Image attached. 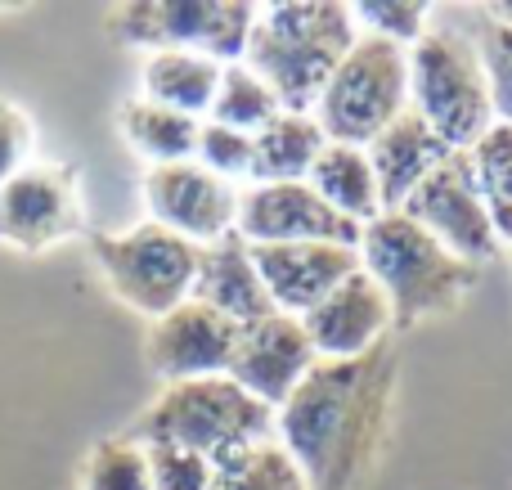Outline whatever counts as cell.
Wrapping results in <instances>:
<instances>
[{"instance_id": "obj_1", "label": "cell", "mask_w": 512, "mask_h": 490, "mask_svg": "<svg viewBox=\"0 0 512 490\" xmlns=\"http://www.w3.org/2000/svg\"><path fill=\"white\" fill-rule=\"evenodd\" d=\"M400 360L382 342L355 360H315L274 410V441L306 473L310 490H360L391 441Z\"/></svg>"}, {"instance_id": "obj_2", "label": "cell", "mask_w": 512, "mask_h": 490, "mask_svg": "<svg viewBox=\"0 0 512 490\" xmlns=\"http://www.w3.org/2000/svg\"><path fill=\"white\" fill-rule=\"evenodd\" d=\"M351 5L342 0H283L261 5L243 63L274 90L288 113H315L328 77L355 45Z\"/></svg>"}, {"instance_id": "obj_3", "label": "cell", "mask_w": 512, "mask_h": 490, "mask_svg": "<svg viewBox=\"0 0 512 490\" xmlns=\"http://www.w3.org/2000/svg\"><path fill=\"white\" fill-rule=\"evenodd\" d=\"M360 270L382 288L391 306V324H427L459 311L477 288L481 270L454 257L445 243H436L423 225L400 212H382L360 230Z\"/></svg>"}, {"instance_id": "obj_4", "label": "cell", "mask_w": 512, "mask_h": 490, "mask_svg": "<svg viewBox=\"0 0 512 490\" xmlns=\"http://www.w3.org/2000/svg\"><path fill=\"white\" fill-rule=\"evenodd\" d=\"M126 437L140 446H180L221 464L234 450L274 437V410L243 392L230 374L189 378L162 387L158 401L131 423Z\"/></svg>"}, {"instance_id": "obj_5", "label": "cell", "mask_w": 512, "mask_h": 490, "mask_svg": "<svg viewBox=\"0 0 512 490\" xmlns=\"http://www.w3.org/2000/svg\"><path fill=\"white\" fill-rule=\"evenodd\" d=\"M409 108L454 153H468L495 126V108H490V86H486L477 41L432 27L409 50Z\"/></svg>"}, {"instance_id": "obj_6", "label": "cell", "mask_w": 512, "mask_h": 490, "mask_svg": "<svg viewBox=\"0 0 512 490\" xmlns=\"http://www.w3.org/2000/svg\"><path fill=\"white\" fill-rule=\"evenodd\" d=\"M409 113V50L378 36H355L315 104L319 131L333 144H373Z\"/></svg>"}, {"instance_id": "obj_7", "label": "cell", "mask_w": 512, "mask_h": 490, "mask_svg": "<svg viewBox=\"0 0 512 490\" xmlns=\"http://www.w3.org/2000/svg\"><path fill=\"white\" fill-rule=\"evenodd\" d=\"M90 252H95V266L104 270V284L113 288L117 302H126L149 324L194 297L203 248L153 221H140L122 234H95Z\"/></svg>"}, {"instance_id": "obj_8", "label": "cell", "mask_w": 512, "mask_h": 490, "mask_svg": "<svg viewBox=\"0 0 512 490\" xmlns=\"http://www.w3.org/2000/svg\"><path fill=\"white\" fill-rule=\"evenodd\" d=\"M256 9L248 0H131L113 9V27L126 45H144L149 54L189 50L230 68L248 54Z\"/></svg>"}, {"instance_id": "obj_9", "label": "cell", "mask_w": 512, "mask_h": 490, "mask_svg": "<svg viewBox=\"0 0 512 490\" xmlns=\"http://www.w3.org/2000/svg\"><path fill=\"white\" fill-rule=\"evenodd\" d=\"M400 216L423 225L436 243H445L454 257H463L477 270H481V261H495L499 248H504L486 216V203H481L477 185H472L468 153H450V158L405 198Z\"/></svg>"}, {"instance_id": "obj_10", "label": "cell", "mask_w": 512, "mask_h": 490, "mask_svg": "<svg viewBox=\"0 0 512 490\" xmlns=\"http://www.w3.org/2000/svg\"><path fill=\"white\" fill-rule=\"evenodd\" d=\"M140 189L149 221L189 239L194 248H212V243L230 239L239 225V185L212 176L194 158L171 162V167H149Z\"/></svg>"}, {"instance_id": "obj_11", "label": "cell", "mask_w": 512, "mask_h": 490, "mask_svg": "<svg viewBox=\"0 0 512 490\" xmlns=\"http://www.w3.org/2000/svg\"><path fill=\"white\" fill-rule=\"evenodd\" d=\"M364 225L337 216L306 180H283V185H248L239 189V234L248 248L265 243H337V248H360Z\"/></svg>"}, {"instance_id": "obj_12", "label": "cell", "mask_w": 512, "mask_h": 490, "mask_svg": "<svg viewBox=\"0 0 512 490\" xmlns=\"http://www.w3.org/2000/svg\"><path fill=\"white\" fill-rule=\"evenodd\" d=\"M81 234V189L63 167H23L0 185V243L50 252Z\"/></svg>"}, {"instance_id": "obj_13", "label": "cell", "mask_w": 512, "mask_h": 490, "mask_svg": "<svg viewBox=\"0 0 512 490\" xmlns=\"http://www.w3.org/2000/svg\"><path fill=\"white\" fill-rule=\"evenodd\" d=\"M234 342H239V324H230L212 306L189 297L176 311L149 324L144 356H149V369L162 383H189V378L230 374Z\"/></svg>"}, {"instance_id": "obj_14", "label": "cell", "mask_w": 512, "mask_h": 490, "mask_svg": "<svg viewBox=\"0 0 512 490\" xmlns=\"http://www.w3.org/2000/svg\"><path fill=\"white\" fill-rule=\"evenodd\" d=\"M315 360L319 356L306 338V324L274 311L265 320L239 329V342H234L230 356V378L261 405L279 410L301 387V378L315 369Z\"/></svg>"}, {"instance_id": "obj_15", "label": "cell", "mask_w": 512, "mask_h": 490, "mask_svg": "<svg viewBox=\"0 0 512 490\" xmlns=\"http://www.w3.org/2000/svg\"><path fill=\"white\" fill-rule=\"evenodd\" d=\"M252 261L261 270V284L270 293V306L279 315H310L337 284L360 270V252L337 243H265L252 248Z\"/></svg>"}, {"instance_id": "obj_16", "label": "cell", "mask_w": 512, "mask_h": 490, "mask_svg": "<svg viewBox=\"0 0 512 490\" xmlns=\"http://www.w3.org/2000/svg\"><path fill=\"white\" fill-rule=\"evenodd\" d=\"M301 324H306V338L319 360L369 356V351L382 347L387 333L396 329L387 297H382V288L373 284L364 270H355L346 284H337L315 311L301 315Z\"/></svg>"}, {"instance_id": "obj_17", "label": "cell", "mask_w": 512, "mask_h": 490, "mask_svg": "<svg viewBox=\"0 0 512 490\" xmlns=\"http://www.w3.org/2000/svg\"><path fill=\"white\" fill-rule=\"evenodd\" d=\"M364 149H369V162H373V176H378L382 207H387V212H400L405 198L454 153L414 108L400 113L396 122H391L373 144H364Z\"/></svg>"}, {"instance_id": "obj_18", "label": "cell", "mask_w": 512, "mask_h": 490, "mask_svg": "<svg viewBox=\"0 0 512 490\" xmlns=\"http://www.w3.org/2000/svg\"><path fill=\"white\" fill-rule=\"evenodd\" d=\"M194 302L212 306L216 315H225V320L239 324V329L274 315L270 293H265V284H261V270H256V261H252V248L239 234H230V239L198 252Z\"/></svg>"}, {"instance_id": "obj_19", "label": "cell", "mask_w": 512, "mask_h": 490, "mask_svg": "<svg viewBox=\"0 0 512 490\" xmlns=\"http://www.w3.org/2000/svg\"><path fill=\"white\" fill-rule=\"evenodd\" d=\"M306 185L333 207L337 216L355 225H369L378 221L387 207H382V189H378V176H373V162H369V149L360 144H324V153L315 158L310 167Z\"/></svg>"}, {"instance_id": "obj_20", "label": "cell", "mask_w": 512, "mask_h": 490, "mask_svg": "<svg viewBox=\"0 0 512 490\" xmlns=\"http://www.w3.org/2000/svg\"><path fill=\"white\" fill-rule=\"evenodd\" d=\"M328 135L319 131L315 113H274L252 135V180L248 185H283V180H306L315 158L324 153Z\"/></svg>"}, {"instance_id": "obj_21", "label": "cell", "mask_w": 512, "mask_h": 490, "mask_svg": "<svg viewBox=\"0 0 512 490\" xmlns=\"http://www.w3.org/2000/svg\"><path fill=\"white\" fill-rule=\"evenodd\" d=\"M140 86L149 104L176 108V113L207 122L216 86H221V63L189 50H153L140 68Z\"/></svg>"}, {"instance_id": "obj_22", "label": "cell", "mask_w": 512, "mask_h": 490, "mask_svg": "<svg viewBox=\"0 0 512 490\" xmlns=\"http://www.w3.org/2000/svg\"><path fill=\"white\" fill-rule=\"evenodd\" d=\"M117 126H122V140L131 144L140 158H149V167L189 162L198 149V131H203L198 117L149 104V99H126L122 113H117Z\"/></svg>"}, {"instance_id": "obj_23", "label": "cell", "mask_w": 512, "mask_h": 490, "mask_svg": "<svg viewBox=\"0 0 512 490\" xmlns=\"http://www.w3.org/2000/svg\"><path fill=\"white\" fill-rule=\"evenodd\" d=\"M472 185H477L486 216L495 225L499 243L512 248V126L495 122L477 144L468 149Z\"/></svg>"}, {"instance_id": "obj_24", "label": "cell", "mask_w": 512, "mask_h": 490, "mask_svg": "<svg viewBox=\"0 0 512 490\" xmlns=\"http://www.w3.org/2000/svg\"><path fill=\"white\" fill-rule=\"evenodd\" d=\"M212 490H310L306 473L292 464V455L279 441H256L248 450H234L216 464Z\"/></svg>"}, {"instance_id": "obj_25", "label": "cell", "mask_w": 512, "mask_h": 490, "mask_svg": "<svg viewBox=\"0 0 512 490\" xmlns=\"http://www.w3.org/2000/svg\"><path fill=\"white\" fill-rule=\"evenodd\" d=\"M274 113H283V104L274 99V90L256 77L248 63H230V68H221V86H216L207 122H221V126H230V131L256 135Z\"/></svg>"}, {"instance_id": "obj_26", "label": "cell", "mask_w": 512, "mask_h": 490, "mask_svg": "<svg viewBox=\"0 0 512 490\" xmlns=\"http://www.w3.org/2000/svg\"><path fill=\"white\" fill-rule=\"evenodd\" d=\"M81 490H153L149 450L131 437L95 441L81 464Z\"/></svg>"}, {"instance_id": "obj_27", "label": "cell", "mask_w": 512, "mask_h": 490, "mask_svg": "<svg viewBox=\"0 0 512 490\" xmlns=\"http://www.w3.org/2000/svg\"><path fill=\"white\" fill-rule=\"evenodd\" d=\"M360 36H378L400 50H414L427 32H432V5L418 0H373V5H351Z\"/></svg>"}, {"instance_id": "obj_28", "label": "cell", "mask_w": 512, "mask_h": 490, "mask_svg": "<svg viewBox=\"0 0 512 490\" xmlns=\"http://www.w3.org/2000/svg\"><path fill=\"white\" fill-rule=\"evenodd\" d=\"M477 50H481V68H486V86H490V108H495V122L512 126V27L486 14Z\"/></svg>"}, {"instance_id": "obj_29", "label": "cell", "mask_w": 512, "mask_h": 490, "mask_svg": "<svg viewBox=\"0 0 512 490\" xmlns=\"http://www.w3.org/2000/svg\"><path fill=\"white\" fill-rule=\"evenodd\" d=\"M194 162H198V167H207L212 176L230 180V185L252 180V135L230 131V126H221V122H203Z\"/></svg>"}, {"instance_id": "obj_30", "label": "cell", "mask_w": 512, "mask_h": 490, "mask_svg": "<svg viewBox=\"0 0 512 490\" xmlns=\"http://www.w3.org/2000/svg\"><path fill=\"white\" fill-rule=\"evenodd\" d=\"M149 450V482L153 490H212L216 464L180 446H144Z\"/></svg>"}, {"instance_id": "obj_31", "label": "cell", "mask_w": 512, "mask_h": 490, "mask_svg": "<svg viewBox=\"0 0 512 490\" xmlns=\"http://www.w3.org/2000/svg\"><path fill=\"white\" fill-rule=\"evenodd\" d=\"M32 140H36L32 117H27L18 104L0 99V185L27 167V158H32Z\"/></svg>"}, {"instance_id": "obj_32", "label": "cell", "mask_w": 512, "mask_h": 490, "mask_svg": "<svg viewBox=\"0 0 512 490\" xmlns=\"http://www.w3.org/2000/svg\"><path fill=\"white\" fill-rule=\"evenodd\" d=\"M486 14H490V18H499V23H508V27H512V0H504V5H490Z\"/></svg>"}]
</instances>
